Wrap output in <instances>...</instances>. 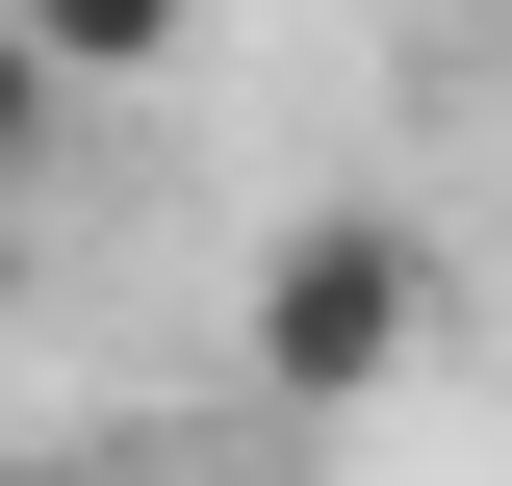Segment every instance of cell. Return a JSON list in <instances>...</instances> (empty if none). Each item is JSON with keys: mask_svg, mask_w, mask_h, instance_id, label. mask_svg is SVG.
<instances>
[{"mask_svg": "<svg viewBox=\"0 0 512 486\" xmlns=\"http://www.w3.org/2000/svg\"><path fill=\"white\" fill-rule=\"evenodd\" d=\"M231 359H256V410H384V384L436 359V256L384 231V205H308V231L256 256Z\"/></svg>", "mask_w": 512, "mask_h": 486, "instance_id": "cell-1", "label": "cell"}, {"mask_svg": "<svg viewBox=\"0 0 512 486\" xmlns=\"http://www.w3.org/2000/svg\"><path fill=\"white\" fill-rule=\"evenodd\" d=\"M0 26H26V52L103 103V77H180V26H205V0H0Z\"/></svg>", "mask_w": 512, "mask_h": 486, "instance_id": "cell-2", "label": "cell"}, {"mask_svg": "<svg viewBox=\"0 0 512 486\" xmlns=\"http://www.w3.org/2000/svg\"><path fill=\"white\" fill-rule=\"evenodd\" d=\"M52 128H77V77H52V52H26V26H0V205L52 180Z\"/></svg>", "mask_w": 512, "mask_h": 486, "instance_id": "cell-3", "label": "cell"}, {"mask_svg": "<svg viewBox=\"0 0 512 486\" xmlns=\"http://www.w3.org/2000/svg\"><path fill=\"white\" fill-rule=\"evenodd\" d=\"M0 307H26V205H0Z\"/></svg>", "mask_w": 512, "mask_h": 486, "instance_id": "cell-4", "label": "cell"}]
</instances>
